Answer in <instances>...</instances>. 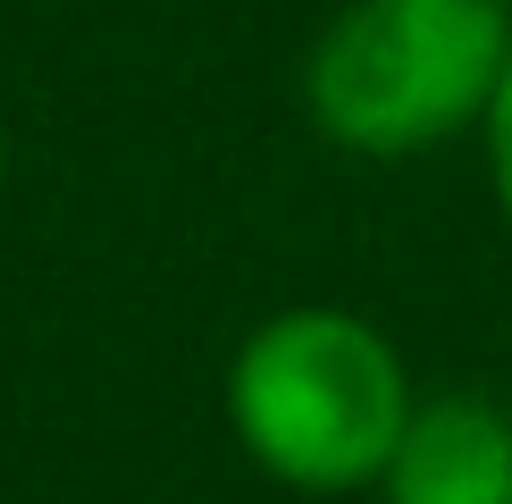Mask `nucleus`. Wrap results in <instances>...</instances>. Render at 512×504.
<instances>
[{"mask_svg": "<svg viewBox=\"0 0 512 504\" xmlns=\"http://www.w3.org/2000/svg\"><path fill=\"white\" fill-rule=\"evenodd\" d=\"M412 370L361 311L303 303L269 311L227 362V429L277 488L345 496L378 488L403 420H412Z\"/></svg>", "mask_w": 512, "mask_h": 504, "instance_id": "f257e3e1", "label": "nucleus"}, {"mask_svg": "<svg viewBox=\"0 0 512 504\" xmlns=\"http://www.w3.org/2000/svg\"><path fill=\"white\" fill-rule=\"evenodd\" d=\"M504 59V0H345L311 42L303 101L328 143L403 160L479 126L504 84Z\"/></svg>", "mask_w": 512, "mask_h": 504, "instance_id": "f03ea898", "label": "nucleus"}, {"mask_svg": "<svg viewBox=\"0 0 512 504\" xmlns=\"http://www.w3.org/2000/svg\"><path fill=\"white\" fill-rule=\"evenodd\" d=\"M387 504H512V412L487 395H429L403 420L387 471Z\"/></svg>", "mask_w": 512, "mask_h": 504, "instance_id": "7ed1b4c3", "label": "nucleus"}, {"mask_svg": "<svg viewBox=\"0 0 512 504\" xmlns=\"http://www.w3.org/2000/svg\"><path fill=\"white\" fill-rule=\"evenodd\" d=\"M479 135H487V177H496V202H504V219H512V59H504V84H496V101H487Z\"/></svg>", "mask_w": 512, "mask_h": 504, "instance_id": "20e7f679", "label": "nucleus"}, {"mask_svg": "<svg viewBox=\"0 0 512 504\" xmlns=\"http://www.w3.org/2000/svg\"><path fill=\"white\" fill-rule=\"evenodd\" d=\"M0 185H9V135H0Z\"/></svg>", "mask_w": 512, "mask_h": 504, "instance_id": "39448f33", "label": "nucleus"}, {"mask_svg": "<svg viewBox=\"0 0 512 504\" xmlns=\"http://www.w3.org/2000/svg\"><path fill=\"white\" fill-rule=\"evenodd\" d=\"M504 9H512V0H504Z\"/></svg>", "mask_w": 512, "mask_h": 504, "instance_id": "423d86ee", "label": "nucleus"}]
</instances>
